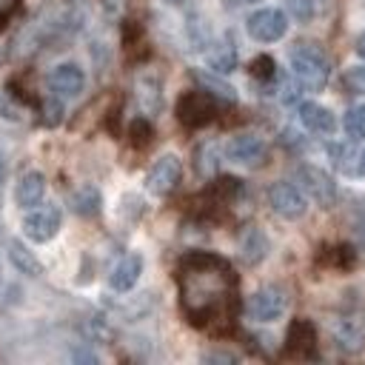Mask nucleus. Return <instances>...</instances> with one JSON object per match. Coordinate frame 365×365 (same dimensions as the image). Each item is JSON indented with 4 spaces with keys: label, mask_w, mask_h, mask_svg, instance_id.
Instances as JSON below:
<instances>
[{
    "label": "nucleus",
    "mask_w": 365,
    "mask_h": 365,
    "mask_svg": "<svg viewBox=\"0 0 365 365\" xmlns=\"http://www.w3.org/2000/svg\"><path fill=\"white\" fill-rule=\"evenodd\" d=\"M234 291V277L225 259L211 254H191L180 268L182 308L194 325H205L225 308Z\"/></svg>",
    "instance_id": "f257e3e1"
},
{
    "label": "nucleus",
    "mask_w": 365,
    "mask_h": 365,
    "mask_svg": "<svg viewBox=\"0 0 365 365\" xmlns=\"http://www.w3.org/2000/svg\"><path fill=\"white\" fill-rule=\"evenodd\" d=\"M288 63H291V71L294 77L308 86V88H322L331 77V63L325 57V51L314 43H297L291 51H288Z\"/></svg>",
    "instance_id": "f03ea898"
},
{
    "label": "nucleus",
    "mask_w": 365,
    "mask_h": 365,
    "mask_svg": "<svg viewBox=\"0 0 365 365\" xmlns=\"http://www.w3.org/2000/svg\"><path fill=\"white\" fill-rule=\"evenodd\" d=\"M297 180H299V188L314 202H319L322 208L336 202V182L331 180V174L325 168H319V165H299L297 168Z\"/></svg>",
    "instance_id": "7ed1b4c3"
},
{
    "label": "nucleus",
    "mask_w": 365,
    "mask_h": 365,
    "mask_svg": "<svg viewBox=\"0 0 365 365\" xmlns=\"http://www.w3.org/2000/svg\"><path fill=\"white\" fill-rule=\"evenodd\" d=\"M268 205L282 220H299V217H305V208H308L305 194L288 180H277L268 185Z\"/></svg>",
    "instance_id": "20e7f679"
},
{
    "label": "nucleus",
    "mask_w": 365,
    "mask_h": 365,
    "mask_svg": "<svg viewBox=\"0 0 365 365\" xmlns=\"http://www.w3.org/2000/svg\"><path fill=\"white\" fill-rule=\"evenodd\" d=\"M245 29L254 40L259 43H274L279 37H285L288 31V17L279 9H257L254 14H248Z\"/></svg>",
    "instance_id": "39448f33"
},
{
    "label": "nucleus",
    "mask_w": 365,
    "mask_h": 365,
    "mask_svg": "<svg viewBox=\"0 0 365 365\" xmlns=\"http://www.w3.org/2000/svg\"><path fill=\"white\" fill-rule=\"evenodd\" d=\"M180 177H182V163H180V157L163 154V157L148 168V174H145V188H148L151 194H157V197H165V194H171V191L177 188Z\"/></svg>",
    "instance_id": "423d86ee"
},
{
    "label": "nucleus",
    "mask_w": 365,
    "mask_h": 365,
    "mask_svg": "<svg viewBox=\"0 0 365 365\" xmlns=\"http://www.w3.org/2000/svg\"><path fill=\"white\" fill-rule=\"evenodd\" d=\"M63 225V214L57 205H46V208H37V211H29L23 217V234L31 240V242H48L57 237Z\"/></svg>",
    "instance_id": "0eeeda50"
},
{
    "label": "nucleus",
    "mask_w": 365,
    "mask_h": 365,
    "mask_svg": "<svg viewBox=\"0 0 365 365\" xmlns=\"http://www.w3.org/2000/svg\"><path fill=\"white\" fill-rule=\"evenodd\" d=\"M285 308H288V297H285L282 288H274V285L259 288V291L248 299V314H251L257 322H274V319H279V317L285 314Z\"/></svg>",
    "instance_id": "6e6552de"
},
{
    "label": "nucleus",
    "mask_w": 365,
    "mask_h": 365,
    "mask_svg": "<svg viewBox=\"0 0 365 365\" xmlns=\"http://www.w3.org/2000/svg\"><path fill=\"white\" fill-rule=\"evenodd\" d=\"M48 88L54 97H77L86 88V74L77 63H60L48 74Z\"/></svg>",
    "instance_id": "1a4fd4ad"
},
{
    "label": "nucleus",
    "mask_w": 365,
    "mask_h": 365,
    "mask_svg": "<svg viewBox=\"0 0 365 365\" xmlns=\"http://www.w3.org/2000/svg\"><path fill=\"white\" fill-rule=\"evenodd\" d=\"M225 151H228V157L234 163H242V165H257V163L265 160V143L257 134H237V137H231Z\"/></svg>",
    "instance_id": "9d476101"
},
{
    "label": "nucleus",
    "mask_w": 365,
    "mask_h": 365,
    "mask_svg": "<svg viewBox=\"0 0 365 365\" xmlns=\"http://www.w3.org/2000/svg\"><path fill=\"white\" fill-rule=\"evenodd\" d=\"M143 274V257L140 254H125L114 268H111V277H108V285L114 291H131L137 285Z\"/></svg>",
    "instance_id": "9b49d317"
},
{
    "label": "nucleus",
    "mask_w": 365,
    "mask_h": 365,
    "mask_svg": "<svg viewBox=\"0 0 365 365\" xmlns=\"http://www.w3.org/2000/svg\"><path fill=\"white\" fill-rule=\"evenodd\" d=\"M299 123L314 134H334L336 117L319 103H299Z\"/></svg>",
    "instance_id": "f8f14e48"
},
{
    "label": "nucleus",
    "mask_w": 365,
    "mask_h": 365,
    "mask_svg": "<svg viewBox=\"0 0 365 365\" xmlns=\"http://www.w3.org/2000/svg\"><path fill=\"white\" fill-rule=\"evenodd\" d=\"M43 194H46V177H43L40 171H26V174H20L17 185H14V202H17L20 208L37 205V202L43 200Z\"/></svg>",
    "instance_id": "ddd939ff"
},
{
    "label": "nucleus",
    "mask_w": 365,
    "mask_h": 365,
    "mask_svg": "<svg viewBox=\"0 0 365 365\" xmlns=\"http://www.w3.org/2000/svg\"><path fill=\"white\" fill-rule=\"evenodd\" d=\"M334 339H336V348L339 351L356 354V351L365 348V328L356 319H339L334 325Z\"/></svg>",
    "instance_id": "4468645a"
},
{
    "label": "nucleus",
    "mask_w": 365,
    "mask_h": 365,
    "mask_svg": "<svg viewBox=\"0 0 365 365\" xmlns=\"http://www.w3.org/2000/svg\"><path fill=\"white\" fill-rule=\"evenodd\" d=\"M211 106H208V97L205 94H188V97H182L180 100V120L182 123H188V125H200V123H205L211 114Z\"/></svg>",
    "instance_id": "2eb2a0df"
},
{
    "label": "nucleus",
    "mask_w": 365,
    "mask_h": 365,
    "mask_svg": "<svg viewBox=\"0 0 365 365\" xmlns=\"http://www.w3.org/2000/svg\"><path fill=\"white\" fill-rule=\"evenodd\" d=\"M9 257H11L14 268H17V271H23V274H29V277H40V274H43L40 259H37L31 251H26V248H23V242L11 240V242H9Z\"/></svg>",
    "instance_id": "dca6fc26"
},
{
    "label": "nucleus",
    "mask_w": 365,
    "mask_h": 365,
    "mask_svg": "<svg viewBox=\"0 0 365 365\" xmlns=\"http://www.w3.org/2000/svg\"><path fill=\"white\" fill-rule=\"evenodd\" d=\"M71 208L83 217H94L100 211V191L94 185H80L74 194H71Z\"/></svg>",
    "instance_id": "f3484780"
},
{
    "label": "nucleus",
    "mask_w": 365,
    "mask_h": 365,
    "mask_svg": "<svg viewBox=\"0 0 365 365\" xmlns=\"http://www.w3.org/2000/svg\"><path fill=\"white\" fill-rule=\"evenodd\" d=\"M342 125H345L348 137H354V140H362V137H365V103H359V106H351V108L345 111V120H342Z\"/></svg>",
    "instance_id": "a211bd4d"
},
{
    "label": "nucleus",
    "mask_w": 365,
    "mask_h": 365,
    "mask_svg": "<svg viewBox=\"0 0 365 365\" xmlns=\"http://www.w3.org/2000/svg\"><path fill=\"white\" fill-rule=\"evenodd\" d=\"M265 251H268V242H265V237H262L259 231H251V234L242 240V254H245L248 262H259V259L265 257Z\"/></svg>",
    "instance_id": "6ab92c4d"
},
{
    "label": "nucleus",
    "mask_w": 365,
    "mask_h": 365,
    "mask_svg": "<svg viewBox=\"0 0 365 365\" xmlns=\"http://www.w3.org/2000/svg\"><path fill=\"white\" fill-rule=\"evenodd\" d=\"M197 80L202 83V88H211L208 94H217V97H222V100H228V103L237 100V94H234L231 86H225V83H220V80H214V77H208V74H200V71H197Z\"/></svg>",
    "instance_id": "aec40b11"
},
{
    "label": "nucleus",
    "mask_w": 365,
    "mask_h": 365,
    "mask_svg": "<svg viewBox=\"0 0 365 365\" xmlns=\"http://www.w3.org/2000/svg\"><path fill=\"white\" fill-rule=\"evenodd\" d=\"M285 9L291 11V17H297L299 23H308L314 17V0H285Z\"/></svg>",
    "instance_id": "412c9836"
},
{
    "label": "nucleus",
    "mask_w": 365,
    "mask_h": 365,
    "mask_svg": "<svg viewBox=\"0 0 365 365\" xmlns=\"http://www.w3.org/2000/svg\"><path fill=\"white\" fill-rule=\"evenodd\" d=\"M46 111H48V114H46V123H48V125H57V123H60V114H63L60 103H57V100H51Z\"/></svg>",
    "instance_id": "4be33fe9"
},
{
    "label": "nucleus",
    "mask_w": 365,
    "mask_h": 365,
    "mask_svg": "<svg viewBox=\"0 0 365 365\" xmlns=\"http://www.w3.org/2000/svg\"><path fill=\"white\" fill-rule=\"evenodd\" d=\"M348 83H351L354 91H365V68L351 71V74H348Z\"/></svg>",
    "instance_id": "5701e85b"
},
{
    "label": "nucleus",
    "mask_w": 365,
    "mask_h": 365,
    "mask_svg": "<svg viewBox=\"0 0 365 365\" xmlns=\"http://www.w3.org/2000/svg\"><path fill=\"white\" fill-rule=\"evenodd\" d=\"M14 3H17V0H0V20L14 9Z\"/></svg>",
    "instance_id": "b1692460"
},
{
    "label": "nucleus",
    "mask_w": 365,
    "mask_h": 365,
    "mask_svg": "<svg viewBox=\"0 0 365 365\" xmlns=\"http://www.w3.org/2000/svg\"><path fill=\"white\" fill-rule=\"evenodd\" d=\"M356 54H359V57L365 60V31H362V34L356 37Z\"/></svg>",
    "instance_id": "393cba45"
},
{
    "label": "nucleus",
    "mask_w": 365,
    "mask_h": 365,
    "mask_svg": "<svg viewBox=\"0 0 365 365\" xmlns=\"http://www.w3.org/2000/svg\"><path fill=\"white\" fill-rule=\"evenodd\" d=\"M359 174H362V177H365V154H362V157H359Z\"/></svg>",
    "instance_id": "a878e982"
},
{
    "label": "nucleus",
    "mask_w": 365,
    "mask_h": 365,
    "mask_svg": "<svg viewBox=\"0 0 365 365\" xmlns=\"http://www.w3.org/2000/svg\"><path fill=\"white\" fill-rule=\"evenodd\" d=\"M165 3H182V0H165Z\"/></svg>",
    "instance_id": "bb28decb"
},
{
    "label": "nucleus",
    "mask_w": 365,
    "mask_h": 365,
    "mask_svg": "<svg viewBox=\"0 0 365 365\" xmlns=\"http://www.w3.org/2000/svg\"><path fill=\"white\" fill-rule=\"evenodd\" d=\"M237 3H254V0H237Z\"/></svg>",
    "instance_id": "cd10ccee"
},
{
    "label": "nucleus",
    "mask_w": 365,
    "mask_h": 365,
    "mask_svg": "<svg viewBox=\"0 0 365 365\" xmlns=\"http://www.w3.org/2000/svg\"><path fill=\"white\" fill-rule=\"evenodd\" d=\"M0 174H3V168H0Z\"/></svg>",
    "instance_id": "c85d7f7f"
}]
</instances>
